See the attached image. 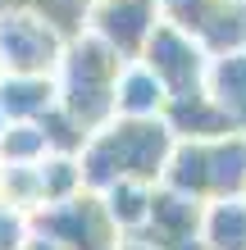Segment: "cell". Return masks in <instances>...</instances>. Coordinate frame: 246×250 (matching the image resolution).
<instances>
[{"label": "cell", "mask_w": 246, "mask_h": 250, "mask_svg": "<svg viewBox=\"0 0 246 250\" xmlns=\"http://www.w3.org/2000/svg\"><path fill=\"white\" fill-rule=\"evenodd\" d=\"M173 150V132L164 119H119L100 123L78 150L82 187L87 191H105L114 182H160L164 159Z\"/></svg>", "instance_id": "cell-1"}, {"label": "cell", "mask_w": 246, "mask_h": 250, "mask_svg": "<svg viewBox=\"0 0 246 250\" xmlns=\"http://www.w3.org/2000/svg\"><path fill=\"white\" fill-rule=\"evenodd\" d=\"M123 68V55H114L100 37L78 32L64 41V55L55 64V96L60 109L96 132L100 123L114 119V78Z\"/></svg>", "instance_id": "cell-2"}, {"label": "cell", "mask_w": 246, "mask_h": 250, "mask_svg": "<svg viewBox=\"0 0 246 250\" xmlns=\"http://www.w3.org/2000/svg\"><path fill=\"white\" fill-rule=\"evenodd\" d=\"M27 223H32V237H46L64 250H119L123 241L96 191H78L60 205H41L27 214Z\"/></svg>", "instance_id": "cell-3"}, {"label": "cell", "mask_w": 246, "mask_h": 250, "mask_svg": "<svg viewBox=\"0 0 246 250\" xmlns=\"http://www.w3.org/2000/svg\"><path fill=\"white\" fill-rule=\"evenodd\" d=\"M60 55H64V37L37 9H5L0 14V73L55 78Z\"/></svg>", "instance_id": "cell-4"}, {"label": "cell", "mask_w": 246, "mask_h": 250, "mask_svg": "<svg viewBox=\"0 0 246 250\" xmlns=\"http://www.w3.org/2000/svg\"><path fill=\"white\" fill-rule=\"evenodd\" d=\"M137 60L164 82L169 96L173 91H192V86H205V68H210L205 46H201L192 32L173 27V23H155V32L146 37V46H141Z\"/></svg>", "instance_id": "cell-5"}, {"label": "cell", "mask_w": 246, "mask_h": 250, "mask_svg": "<svg viewBox=\"0 0 246 250\" xmlns=\"http://www.w3.org/2000/svg\"><path fill=\"white\" fill-rule=\"evenodd\" d=\"M201 214H205L201 200L155 182L151 209H146V218H141V228L133 232V237L146 241L151 250H205L201 246Z\"/></svg>", "instance_id": "cell-6"}, {"label": "cell", "mask_w": 246, "mask_h": 250, "mask_svg": "<svg viewBox=\"0 0 246 250\" xmlns=\"http://www.w3.org/2000/svg\"><path fill=\"white\" fill-rule=\"evenodd\" d=\"M155 23H160V5L155 0H91L82 32L100 37L123 60H137L146 37L155 32Z\"/></svg>", "instance_id": "cell-7"}, {"label": "cell", "mask_w": 246, "mask_h": 250, "mask_svg": "<svg viewBox=\"0 0 246 250\" xmlns=\"http://www.w3.org/2000/svg\"><path fill=\"white\" fill-rule=\"evenodd\" d=\"M164 127L173 132V141H214V137H228V132H237L228 123V114L219 109V100H214L205 86H192V91H173L164 100Z\"/></svg>", "instance_id": "cell-8"}, {"label": "cell", "mask_w": 246, "mask_h": 250, "mask_svg": "<svg viewBox=\"0 0 246 250\" xmlns=\"http://www.w3.org/2000/svg\"><path fill=\"white\" fill-rule=\"evenodd\" d=\"M164 82L141 64V60H123L119 78H114V114L119 119H160L164 114Z\"/></svg>", "instance_id": "cell-9"}, {"label": "cell", "mask_w": 246, "mask_h": 250, "mask_svg": "<svg viewBox=\"0 0 246 250\" xmlns=\"http://www.w3.org/2000/svg\"><path fill=\"white\" fill-rule=\"evenodd\" d=\"M55 105H60L55 78H41V73H0V114H5V123H37Z\"/></svg>", "instance_id": "cell-10"}, {"label": "cell", "mask_w": 246, "mask_h": 250, "mask_svg": "<svg viewBox=\"0 0 246 250\" xmlns=\"http://www.w3.org/2000/svg\"><path fill=\"white\" fill-rule=\"evenodd\" d=\"M205 91L219 100L228 123H233L237 132H246V50L214 55L210 68H205Z\"/></svg>", "instance_id": "cell-11"}, {"label": "cell", "mask_w": 246, "mask_h": 250, "mask_svg": "<svg viewBox=\"0 0 246 250\" xmlns=\"http://www.w3.org/2000/svg\"><path fill=\"white\" fill-rule=\"evenodd\" d=\"M201 246L205 250H246V196L205 200V214H201Z\"/></svg>", "instance_id": "cell-12"}, {"label": "cell", "mask_w": 246, "mask_h": 250, "mask_svg": "<svg viewBox=\"0 0 246 250\" xmlns=\"http://www.w3.org/2000/svg\"><path fill=\"white\" fill-rule=\"evenodd\" d=\"M196 41L205 46V55H237L246 50V0H224L219 9L201 23Z\"/></svg>", "instance_id": "cell-13"}, {"label": "cell", "mask_w": 246, "mask_h": 250, "mask_svg": "<svg viewBox=\"0 0 246 250\" xmlns=\"http://www.w3.org/2000/svg\"><path fill=\"white\" fill-rule=\"evenodd\" d=\"M151 182H114L105 191H96L100 205H105V214H110V223L119 228V237H133V232L141 228V218H146L151 209Z\"/></svg>", "instance_id": "cell-14"}, {"label": "cell", "mask_w": 246, "mask_h": 250, "mask_svg": "<svg viewBox=\"0 0 246 250\" xmlns=\"http://www.w3.org/2000/svg\"><path fill=\"white\" fill-rule=\"evenodd\" d=\"M37 187H41V205H60L68 196H78V191H87L78 155H41L37 159Z\"/></svg>", "instance_id": "cell-15"}, {"label": "cell", "mask_w": 246, "mask_h": 250, "mask_svg": "<svg viewBox=\"0 0 246 250\" xmlns=\"http://www.w3.org/2000/svg\"><path fill=\"white\" fill-rule=\"evenodd\" d=\"M37 127H41V137H46V155H78V150H82V141L91 137V132H87V127L73 119V114H64L60 105L41 114Z\"/></svg>", "instance_id": "cell-16"}, {"label": "cell", "mask_w": 246, "mask_h": 250, "mask_svg": "<svg viewBox=\"0 0 246 250\" xmlns=\"http://www.w3.org/2000/svg\"><path fill=\"white\" fill-rule=\"evenodd\" d=\"M46 155V137L37 123H5L0 127V164H37Z\"/></svg>", "instance_id": "cell-17"}, {"label": "cell", "mask_w": 246, "mask_h": 250, "mask_svg": "<svg viewBox=\"0 0 246 250\" xmlns=\"http://www.w3.org/2000/svg\"><path fill=\"white\" fill-rule=\"evenodd\" d=\"M155 5H160V23H173V27H182V32L196 37L201 23H205L224 0H155Z\"/></svg>", "instance_id": "cell-18"}, {"label": "cell", "mask_w": 246, "mask_h": 250, "mask_svg": "<svg viewBox=\"0 0 246 250\" xmlns=\"http://www.w3.org/2000/svg\"><path fill=\"white\" fill-rule=\"evenodd\" d=\"M32 237V223L19 205L0 200V250H23V241Z\"/></svg>", "instance_id": "cell-19"}, {"label": "cell", "mask_w": 246, "mask_h": 250, "mask_svg": "<svg viewBox=\"0 0 246 250\" xmlns=\"http://www.w3.org/2000/svg\"><path fill=\"white\" fill-rule=\"evenodd\" d=\"M23 250H64V246H55V241H46V237H27Z\"/></svg>", "instance_id": "cell-20"}, {"label": "cell", "mask_w": 246, "mask_h": 250, "mask_svg": "<svg viewBox=\"0 0 246 250\" xmlns=\"http://www.w3.org/2000/svg\"><path fill=\"white\" fill-rule=\"evenodd\" d=\"M119 250H151V246H146V241H137V237H123Z\"/></svg>", "instance_id": "cell-21"}, {"label": "cell", "mask_w": 246, "mask_h": 250, "mask_svg": "<svg viewBox=\"0 0 246 250\" xmlns=\"http://www.w3.org/2000/svg\"><path fill=\"white\" fill-rule=\"evenodd\" d=\"M0 127H5V114H0Z\"/></svg>", "instance_id": "cell-22"}]
</instances>
